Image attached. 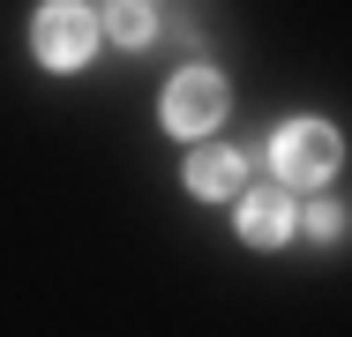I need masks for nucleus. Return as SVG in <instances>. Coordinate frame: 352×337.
Returning a JSON list of instances; mask_svg holds the SVG:
<instances>
[{"label": "nucleus", "mask_w": 352, "mask_h": 337, "mask_svg": "<svg viewBox=\"0 0 352 337\" xmlns=\"http://www.w3.org/2000/svg\"><path fill=\"white\" fill-rule=\"evenodd\" d=\"M338 157H345V142H338L330 120H285L278 142H270L278 180H300V188H322V180L338 173Z\"/></svg>", "instance_id": "nucleus-1"}, {"label": "nucleus", "mask_w": 352, "mask_h": 337, "mask_svg": "<svg viewBox=\"0 0 352 337\" xmlns=\"http://www.w3.org/2000/svg\"><path fill=\"white\" fill-rule=\"evenodd\" d=\"M30 45H38V61H45V67H82L90 53H98V23H90V8L53 0V8H38Z\"/></svg>", "instance_id": "nucleus-2"}, {"label": "nucleus", "mask_w": 352, "mask_h": 337, "mask_svg": "<svg viewBox=\"0 0 352 337\" xmlns=\"http://www.w3.org/2000/svg\"><path fill=\"white\" fill-rule=\"evenodd\" d=\"M217 120H225V75H210V67L173 75V90H165V128L173 135H210Z\"/></svg>", "instance_id": "nucleus-3"}, {"label": "nucleus", "mask_w": 352, "mask_h": 337, "mask_svg": "<svg viewBox=\"0 0 352 337\" xmlns=\"http://www.w3.org/2000/svg\"><path fill=\"white\" fill-rule=\"evenodd\" d=\"M240 240L248 248H285L292 240V195L285 188H248L240 195Z\"/></svg>", "instance_id": "nucleus-4"}, {"label": "nucleus", "mask_w": 352, "mask_h": 337, "mask_svg": "<svg viewBox=\"0 0 352 337\" xmlns=\"http://www.w3.org/2000/svg\"><path fill=\"white\" fill-rule=\"evenodd\" d=\"M188 188H195L203 202L232 195V188H240V150H225V142H203V150L188 157Z\"/></svg>", "instance_id": "nucleus-5"}, {"label": "nucleus", "mask_w": 352, "mask_h": 337, "mask_svg": "<svg viewBox=\"0 0 352 337\" xmlns=\"http://www.w3.org/2000/svg\"><path fill=\"white\" fill-rule=\"evenodd\" d=\"M105 30H113L120 45H142V38L157 30V0H113V15H105Z\"/></svg>", "instance_id": "nucleus-6"}, {"label": "nucleus", "mask_w": 352, "mask_h": 337, "mask_svg": "<svg viewBox=\"0 0 352 337\" xmlns=\"http://www.w3.org/2000/svg\"><path fill=\"white\" fill-rule=\"evenodd\" d=\"M307 240H345V210L338 202H315L307 210Z\"/></svg>", "instance_id": "nucleus-7"}]
</instances>
